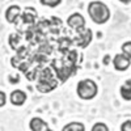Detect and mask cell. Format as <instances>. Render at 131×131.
<instances>
[{
  "instance_id": "cell-1",
  "label": "cell",
  "mask_w": 131,
  "mask_h": 131,
  "mask_svg": "<svg viewBox=\"0 0 131 131\" xmlns=\"http://www.w3.org/2000/svg\"><path fill=\"white\" fill-rule=\"evenodd\" d=\"M88 13L96 24H105L110 18V9L102 2H92L88 5Z\"/></svg>"
},
{
  "instance_id": "cell-2",
  "label": "cell",
  "mask_w": 131,
  "mask_h": 131,
  "mask_svg": "<svg viewBox=\"0 0 131 131\" xmlns=\"http://www.w3.org/2000/svg\"><path fill=\"white\" fill-rule=\"evenodd\" d=\"M78 96L81 100H92L98 93V86L97 84L91 79H84L80 80L78 84Z\"/></svg>"
},
{
  "instance_id": "cell-3",
  "label": "cell",
  "mask_w": 131,
  "mask_h": 131,
  "mask_svg": "<svg viewBox=\"0 0 131 131\" xmlns=\"http://www.w3.org/2000/svg\"><path fill=\"white\" fill-rule=\"evenodd\" d=\"M67 24H68V26H71L72 29L83 30V29H85V18H84L80 13H73V15H71V16L68 17Z\"/></svg>"
},
{
  "instance_id": "cell-4",
  "label": "cell",
  "mask_w": 131,
  "mask_h": 131,
  "mask_svg": "<svg viewBox=\"0 0 131 131\" xmlns=\"http://www.w3.org/2000/svg\"><path fill=\"white\" fill-rule=\"evenodd\" d=\"M130 63L131 60L126 55H123V54H117L113 58V64L117 71H126L130 67Z\"/></svg>"
},
{
  "instance_id": "cell-5",
  "label": "cell",
  "mask_w": 131,
  "mask_h": 131,
  "mask_svg": "<svg viewBox=\"0 0 131 131\" xmlns=\"http://www.w3.org/2000/svg\"><path fill=\"white\" fill-rule=\"evenodd\" d=\"M29 127L31 131H45L49 128V125L47 122H45L42 118L39 117H34L31 118V121L29 122Z\"/></svg>"
},
{
  "instance_id": "cell-6",
  "label": "cell",
  "mask_w": 131,
  "mask_h": 131,
  "mask_svg": "<svg viewBox=\"0 0 131 131\" xmlns=\"http://www.w3.org/2000/svg\"><path fill=\"white\" fill-rule=\"evenodd\" d=\"M26 101V93L23 92V91H13L12 93H10V102H12L13 105L16 106H21V105H24Z\"/></svg>"
},
{
  "instance_id": "cell-7",
  "label": "cell",
  "mask_w": 131,
  "mask_h": 131,
  "mask_svg": "<svg viewBox=\"0 0 131 131\" xmlns=\"http://www.w3.org/2000/svg\"><path fill=\"white\" fill-rule=\"evenodd\" d=\"M20 7L18 5H10L8 9H7V12H5V18L8 23L10 24H13L17 21V18L20 17Z\"/></svg>"
},
{
  "instance_id": "cell-8",
  "label": "cell",
  "mask_w": 131,
  "mask_h": 131,
  "mask_svg": "<svg viewBox=\"0 0 131 131\" xmlns=\"http://www.w3.org/2000/svg\"><path fill=\"white\" fill-rule=\"evenodd\" d=\"M62 131H85V126L81 122H71L66 125Z\"/></svg>"
},
{
  "instance_id": "cell-9",
  "label": "cell",
  "mask_w": 131,
  "mask_h": 131,
  "mask_svg": "<svg viewBox=\"0 0 131 131\" xmlns=\"http://www.w3.org/2000/svg\"><path fill=\"white\" fill-rule=\"evenodd\" d=\"M121 96L123 97V100L131 101V81H127L121 86Z\"/></svg>"
},
{
  "instance_id": "cell-10",
  "label": "cell",
  "mask_w": 131,
  "mask_h": 131,
  "mask_svg": "<svg viewBox=\"0 0 131 131\" xmlns=\"http://www.w3.org/2000/svg\"><path fill=\"white\" fill-rule=\"evenodd\" d=\"M122 54L131 60V41H127L122 45Z\"/></svg>"
},
{
  "instance_id": "cell-11",
  "label": "cell",
  "mask_w": 131,
  "mask_h": 131,
  "mask_svg": "<svg viewBox=\"0 0 131 131\" xmlns=\"http://www.w3.org/2000/svg\"><path fill=\"white\" fill-rule=\"evenodd\" d=\"M42 5H46V7H51V8H55L57 5H59L62 3V0H39Z\"/></svg>"
},
{
  "instance_id": "cell-12",
  "label": "cell",
  "mask_w": 131,
  "mask_h": 131,
  "mask_svg": "<svg viewBox=\"0 0 131 131\" xmlns=\"http://www.w3.org/2000/svg\"><path fill=\"white\" fill-rule=\"evenodd\" d=\"M91 131H109V127L105 123H102V122H97V123L93 125Z\"/></svg>"
},
{
  "instance_id": "cell-13",
  "label": "cell",
  "mask_w": 131,
  "mask_h": 131,
  "mask_svg": "<svg viewBox=\"0 0 131 131\" xmlns=\"http://www.w3.org/2000/svg\"><path fill=\"white\" fill-rule=\"evenodd\" d=\"M121 131H131V121H125L121 126Z\"/></svg>"
},
{
  "instance_id": "cell-14",
  "label": "cell",
  "mask_w": 131,
  "mask_h": 131,
  "mask_svg": "<svg viewBox=\"0 0 131 131\" xmlns=\"http://www.w3.org/2000/svg\"><path fill=\"white\" fill-rule=\"evenodd\" d=\"M5 102H7V96H5V93H4V92L0 91V107L4 106V105H5Z\"/></svg>"
},
{
  "instance_id": "cell-15",
  "label": "cell",
  "mask_w": 131,
  "mask_h": 131,
  "mask_svg": "<svg viewBox=\"0 0 131 131\" xmlns=\"http://www.w3.org/2000/svg\"><path fill=\"white\" fill-rule=\"evenodd\" d=\"M121 3H123V4H128V3H131V0H119Z\"/></svg>"
},
{
  "instance_id": "cell-16",
  "label": "cell",
  "mask_w": 131,
  "mask_h": 131,
  "mask_svg": "<svg viewBox=\"0 0 131 131\" xmlns=\"http://www.w3.org/2000/svg\"><path fill=\"white\" fill-rule=\"evenodd\" d=\"M104 63H105V64H107V63H109V55H106V57H105V59H104Z\"/></svg>"
},
{
  "instance_id": "cell-17",
  "label": "cell",
  "mask_w": 131,
  "mask_h": 131,
  "mask_svg": "<svg viewBox=\"0 0 131 131\" xmlns=\"http://www.w3.org/2000/svg\"><path fill=\"white\" fill-rule=\"evenodd\" d=\"M45 131H52V130H51V128H47V130H45Z\"/></svg>"
}]
</instances>
